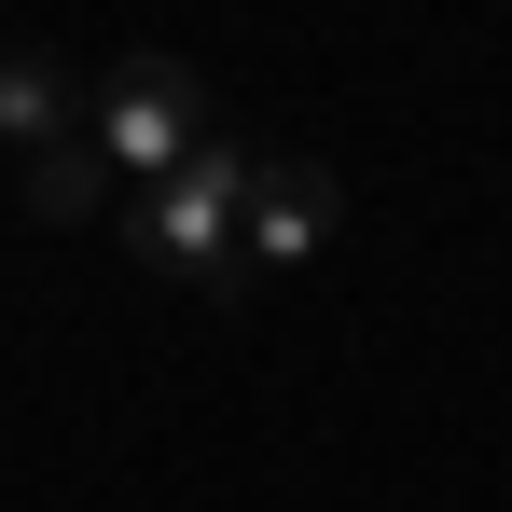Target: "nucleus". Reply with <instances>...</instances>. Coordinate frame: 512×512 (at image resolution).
Listing matches in <instances>:
<instances>
[{
  "label": "nucleus",
  "instance_id": "f257e3e1",
  "mask_svg": "<svg viewBox=\"0 0 512 512\" xmlns=\"http://www.w3.org/2000/svg\"><path fill=\"white\" fill-rule=\"evenodd\" d=\"M111 236L153 263V277L208 291V305H236V291H250V153H236V139H208V153H194L180 180H153Z\"/></svg>",
  "mask_w": 512,
  "mask_h": 512
},
{
  "label": "nucleus",
  "instance_id": "f03ea898",
  "mask_svg": "<svg viewBox=\"0 0 512 512\" xmlns=\"http://www.w3.org/2000/svg\"><path fill=\"white\" fill-rule=\"evenodd\" d=\"M208 139H222V125H208V84H194L180 56H125V70L97 84V153L139 180V194H153V180H180Z\"/></svg>",
  "mask_w": 512,
  "mask_h": 512
},
{
  "label": "nucleus",
  "instance_id": "7ed1b4c3",
  "mask_svg": "<svg viewBox=\"0 0 512 512\" xmlns=\"http://www.w3.org/2000/svg\"><path fill=\"white\" fill-rule=\"evenodd\" d=\"M346 222V180L319 167V153H263L250 167V263L277 277V263H319Z\"/></svg>",
  "mask_w": 512,
  "mask_h": 512
},
{
  "label": "nucleus",
  "instance_id": "20e7f679",
  "mask_svg": "<svg viewBox=\"0 0 512 512\" xmlns=\"http://www.w3.org/2000/svg\"><path fill=\"white\" fill-rule=\"evenodd\" d=\"M97 111H84V84L56 70V56H0V139L14 153H56V139H84Z\"/></svg>",
  "mask_w": 512,
  "mask_h": 512
},
{
  "label": "nucleus",
  "instance_id": "39448f33",
  "mask_svg": "<svg viewBox=\"0 0 512 512\" xmlns=\"http://www.w3.org/2000/svg\"><path fill=\"white\" fill-rule=\"evenodd\" d=\"M28 222H42V236L111 222V153H97V125H84V139H56V153H28Z\"/></svg>",
  "mask_w": 512,
  "mask_h": 512
}]
</instances>
